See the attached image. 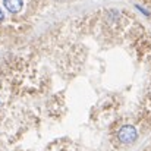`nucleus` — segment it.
<instances>
[{
    "label": "nucleus",
    "mask_w": 151,
    "mask_h": 151,
    "mask_svg": "<svg viewBox=\"0 0 151 151\" xmlns=\"http://www.w3.org/2000/svg\"><path fill=\"white\" fill-rule=\"evenodd\" d=\"M3 19H4V15H3V10L0 9V22H1Z\"/></svg>",
    "instance_id": "nucleus-3"
},
{
    "label": "nucleus",
    "mask_w": 151,
    "mask_h": 151,
    "mask_svg": "<svg viewBox=\"0 0 151 151\" xmlns=\"http://www.w3.org/2000/svg\"><path fill=\"white\" fill-rule=\"evenodd\" d=\"M117 138L122 144L125 145H131L138 139V129L134 125H123L119 131H117Z\"/></svg>",
    "instance_id": "nucleus-1"
},
{
    "label": "nucleus",
    "mask_w": 151,
    "mask_h": 151,
    "mask_svg": "<svg viewBox=\"0 0 151 151\" xmlns=\"http://www.w3.org/2000/svg\"><path fill=\"white\" fill-rule=\"evenodd\" d=\"M3 3H4V7L10 13H19L22 10V4H24L22 0H3Z\"/></svg>",
    "instance_id": "nucleus-2"
}]
</instances>
